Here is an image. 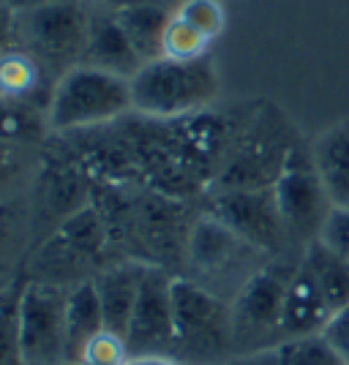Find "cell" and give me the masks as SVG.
Here are the masks:
<instances>
[{
    "label": "cell",
    "mask_w": 349,
    "mask_h": 365,
    "mask_svg": "<svg viewBox=\"0 0 349 365\" xmlns=\"http://www.w3.org/2000/svg\"><path fill=\"white\" fill-rule=\"evenodd\" d=\"M298 139L287 115L262 104L232 139L216 172V188H273Z\"/></svg>",
    "instance_id": "6da1fadb"
},
{
    "label": "cell",
    "mask_w": 349,
    "mask_h": 365,
    "mask_svg": "<svg viewBox=\"0 0 349 365\" xmlns=\"http://www.w3.org/2000/svg\"><path fill=\"white\" fill-rule=\"evenodd\" d=\"M218 93V74L211 55L199 61L156 58L131 76V109L153 120L197 115Z\"/></svg>",
    "instance_id": "7a4b0ae2"
},
{
    "label": "cell",
    "mask_w": 349,
    "mask_h": 365,
    "mask_svg": "<svg viewBox=\"0 0 349 365\" xmlns=\"http://www.w3.org/2000/svg\"><path fill=\"white\" fill-rule=\"evenodd\" d=\"M175 346L172 354L183 365H224L235 349L232 305L191 278H172Z\"/></svg>",
    "instance_id": "3957f363"
},
{
    "label": "cell",
    "mask_w": 349,
    "mask_h": 365,
    "mask_svg": "<svg viewBox=\"0 0 349 365\" xmlns=\"http://www.w3.org/2000/svg\"><path fill=\"white\" fill-rule=\"evenodd\" d=\"M131 109V79L109 74L93 66H74L61 79H55L49 104H46V128L74 131L112 123Z\"/></svg>",
    "instance_id": "277c9868"
},
{
    "label": "cell",
    "mask_w": 349,
    "mask_h": 365,
    "mask_svg": "<svg viewBox=\"0 0 349 365\" xmlns=\"http://www.w3.org/2000/svg\"><path fill=\"white\" fill-rule=\"evenodd\" d=\"M93 11L82 0H55L28 11H16V46L31 52L44 71H58L82 63Z\"/></svg>",
    "instance_id": "5b68a950"
},
{
    "label": "cell",
    "mask_w": 349,
    "mask_h": 365,
    "mask_svg": "<svg viewBox=\"0 0 349 365\" xmlns=\"http://www.w3.org/2000/svg\"><path fill=\"white\" fill-rule=\"evenodd\" d=\"M273 194L289 245H298L305 251L311 243H317L328 224V215L333 213V202L317 172L311 142H305L303 137L295 142L289 153L287 164L273 185Z\"/></svg>",
    "instance_id": "8992f818"
},
{
    "label": "cell",
    "mask_w": 349,
    "mask_h": 365,
    "mask_svg": "<svg viewBox=\"0 0 349 365\" xmlns=\"http://www.w3.org/2000/svg\"><path fill=\"white\" fill-rule=\"evenodd\" d=\"M66 294L69 287L46 281L22 284L16 314L22 365H69Z\"/></svg>",
    "instance_id": "52a82bcc"
},
{
    "label": "cell",
    "mask_w": 349,
    "mask_h": 365,
    "mask_svg": "<svg viewBox=\"0 0 349 365\" xmlns=\"http://www.w3.org/2000/svg\"><path fill=\"white\" fill-rule=\"evenodd\" d=\"M289 275H281L275 267H259L241 284L232 300L235 349L259 354L265 346L275 349L281 344V308Z\"/></svg>",
    "instance_id": "ba28073f"
},
{
    "label": "cell",
    "mask_w": 349,
    "mask_h": 365,
    "mask_svg": "<svg viewBox=\"0 0 349 365\" xmlns=\"http://www.w3.org/2000/svg\"><path fill=\"white\" fill-rule=\"evenodd\" d=\"M208 215L218 218L259 254H281L292 248L273 188H216L208 202Z\"/></svg>",
    "instance_id": "9c48e42d"
},
{
    "label": "cell",
    "mask_w": 349,
    "mask_h": 365,
    "mask_svg": "<svg viewBox=\"0 0 349 365\" xmlns=\"http://www.w3.org/2000/svg\"><path fill=\"white\" fill-rule=\"evenodd\" d=\"M172 278L167 270L148 264L128 330L123 335L131 357H169L175 346Z\"/></svg>",
    "instance_id": "30bf717a"
},
{
    "label": "cell",
    "mask_w": 349,
    "mask_h": 365,
    "mask_svg": "<svg viewBox=\"0 0 349 365\" xmlns=\"http://www.w3.org/2000/svg\"><path fill=\"white\" fill-rule=\"evenodd\" d=\"M248 251H257V248L243 243L232 229H227L218 218L208 213L194 221L186 237V257L191 262V267L199 270V275L224 273L229 267H235Z\"/></svg>",
    "instance_id": "8fae6325"
},
{
    "label": "cell",
    "mask_w": 349,
    "mask_h": 365,
    "mask_svg": "<svg viewBox=\"0 0 349 365\" xmlns=\"http://www.w3.org/2000/svg\"><path fill=\"white\" fill-rule=\"evenodd\" d=\"M82 66H93V68L126 76V79H131L145 66L137 49L128 41V36L123 33L121 22L115 19V11L109 9L93 11L88 44L82 52Z\"/></svg>",
    "instance_id": "7c38bea8"
},
{
    "label": "cell",
    "mask_w": 349,
    "mask_h": 365,
    "mask_svg": "<svg viewBox=\"0 0 349 365\" xmlns=\"http://www.w3.org/2000/svg\"><path fill=\"white\" fill-rule=\"evenodd\" d=\"M145 270H148V264L123 262V264H109L93 275V284H96L98 300H101V311H104V327L109 333L126 335L128 330Z\"/></svg>",
    "instance_id": "4fadbf2b"
},
{
    "label": "cell",
    "mask_w": 349,
    "mask_h": 365,
    "mask_svg": "<svg viewBox=\"0 0 349 365\" xmlns=\"http://www.w3.org/2000/svg\"><path fill=\"white\" fill-rule=\"evenodd\" d=\"M330 317L333 314H330V308L325 303L322 292L317 289L314 278L298 262V267L289 275L284 308H281V341L322 333Z\"/></svg>",
    "instance_id": "5bb4252c"
},
{
    "label": "cell",
    "mask_w": 349,
    "mask_h": 365,
    "mask_svg": "<svg viewBox=\"0 0 349 365\" xmlns=\"http://www.w3.org/2000/svg\"><path fill=\"white\" fill-rule=\"evenodd\" d=\"M311 153L333 207H349V118L311 139Z\"/></svg>",
    "instance_id": "9a60e30c"
},
{
    "label": "cell",
    "mask_w": 349,
    "mask_h": 365,
    "mask_svg": "<svg viewBox=\"0 0 349 365\" xmlns=\"http://www.w3.org/2000/svg\"><path fill=\"white\" fill-rule=\"evenodd\" d=\"M104 311L93 278H85L66 294V341H69V363H79L85 346L98 333H104Z\"/></svg>",
    "instance_id": "2e32d148"
},
{
    "label": "cell",
    "mask_w": 349,
    "mask_h": 365,
    "mask_svg": "<svg viewBox=\"0 0 349 365\" xmlns=\"http://www.w3.org/2000/svg\"><path fill=\"white\" fill-rule=\"evenodd\" d=\"M172 6L169 3H137L115 11V19L121 22L123 33L128 36L131 46L137 49L142 63H151L156 58H164V31L172 16Z\"/></svg>",
    "instance_id": "e0dca14e"
},
{
    "label": "cell",
    "mask_w": 349,
    "mask_h": 365,
    "mask_svg": "<svg viewBox=\"0 0 349 365\" xmlns=\"http://www.w3.org/2000/svg\"><path fill=\"white\" fill-rule=\"evenodd\" d=\"M300 264H303L308 275L314 278L317 289L322 292L325 303L330 308V314L341 311L349 305V262L335 254L330 245L322 240L311 243L300 254Z\"/></svg>",
    "instance_id": "ac0fdd59"
},
{
    "label": "cell",
    "mask_w": 349,
    "mask_h": 365,
    "mask_svg": "<svg viewBox=\"0 0 349 365\" xmlns=\"http://www.w3.org/2000/svg\"><path fill=\"white\" fill-rule=\"evenodd\" d=\"M44 74L46 71L41 68V63L22 46H9L0 52V96L3 98L36 107L33 96L41 93Z\"/></svg>",
    "instance_id": "d6986e66"
},
{
    "label": "cell",
    "mask_w": 349,
    "mask_h": 365,
    "mask_svg": "<svg viewBox=\"0 0 349 365\" xmlns=\"http://www.w3.org/2000/svg\"><path fill=\"white\" fill-rule=\"evenodd\" d=\"M273 365H344L322 333L281 341L273 349Z\"/></svg>",
    "instance_id": "ffe728a7"
},
{
    "label": "cell",
    "mask_w": 349,
    "mask_h": 365,
    "mask_svg": "<svg viewBox=\"0 0 349 365\" xmlns=\"http://www.w3.org/2000/svg\"><path fill=\"white\" fill-rule=\"evenodd\" d=\"M46 128V115L31 104L9 101L0 96V139L14 142H39L41 131Z\"/></svg>",
    "instance_id": "44dd1931"
},
{
    "label": "cell",
    "mask_w": 349,
    "mask_h": 365,
    "mask_svg": "<svg viewBox=\"0 0 349 365\" xmlns=\"http://www.w3.org/2000/svg\"><path fill=\"white\" fill-rule=\"evenodd\" d=\"M211 44L213 41L208 36H202L197 28H191L186 19H181L172 11L167 31H164V58H172V61H199V58H208Z\"/></svg>",
    "instance_id": "7402d4cb"
},
{
    "label": "cell",
    "mask_w": 349,
    "mask_h": 365,
    "mask_svg": "<svg viewBox=\"0 0 349 365\" xmlns=\"http://www.w3.org/2000/svg\"><path fill=\"white\" fill-rule=\"evenodd\" d=\"M19 292H22V284L11 281L9 289L0 294V365H22L19 333H16Z\"/></svg>",
    "instance_id": "603a6c76"
},
{
    "label": "cell",
    "mask_w": 349,
    "mask_h": 365,
    "mask_svg": "<svg viewBox=\"0 0 349 365\" xmlns=\"http://www.w3.org/2000/svg\"><path fill=\"white\" fill-rule=\"evenodd\" d=\"M175 14L186 19L191 28H197L202 36L216 41L227 28V11L221 0H183L175 6Z\"/></svg>",
    "instance_id": "cb8c5ba5"
},
{
    "label": "cell",
    "mask_w": 349,
    "mask_h": 365,
    "mask_svg": "<svg viewBox=\"0 0 349 365\" xmlns=\"http://www.w3.org/2000/svg\"><path fill=\"white\" fill-rule=\"evenodd\" d=\"M128 360H131V354L126 349L123 335H115L109 330L96 335L79 357L82 365H126Z\"/></svg>",
    "instance_id": "d4e9b609"
},
{
    "label": "cell",
    "mask_w": 349,
    "mask_h": 365,
    "mask_svg": "<svg viewBox=\"0 0 349 365\" xmlns=\"http://www.w3.org/2000/svg\"><path fill=\"white\" fill-rule=\"evenodd\" d=\"M325 245H330L335 254L349 262V207H333V213L328 215V224L322 229Z\"/></svg>",
    "instance_id": "484cf974"
},
{
    "label": "cell",
    "mask_w": 349,
    "mask_h": 365,
    "mask_svg": "<svg viewBox=\"0 0 349 365\" xmlns=\"http://www.w3.org/2000/svg\"><path fill=\"white\" fill-rule=\"evenodd\" d=\"M22 169H25V142L0 139V191L14 185Z\"/></svg>",
    "instance_id": "4316f807"
},
{
    "label": "cell",
    "mask_w": 349,
    "mask_h": 365,
    "mask_svg": "<svg viewBox=\"0 0 349 365\" xmlns=\"http://www.w3.org/2000/svg\"><path fill=\"white\" fill-rule=\"evenodd\" d=\"M322 335L328 338V344L335 349V354L341 357V363L349 365V305L335 311L333 317L328 319Z\"/></svg>",
    "instance_id": "83f0119b"
},
{
    "label": "cell",
    "mask_w": 349,
    "mask_h": 365,
    "mask_svg": "<svg viewBox=\"0 0 349 365\" xmlns=\"http://www.w3.org/2000/svg\"><path fill=\"white\" fill-rule=\"evenodd\" d=\"M9 46H16V11L0 0V52Z\"/></svg>",
    "instance_id": "f1b7e54d"
},
{
    "label": "cell",
    "mask_w": 349,
    "mask_h": 365,
    "mask_svg": "<svg viewBox=\"0 0 349 365\" xmlns=\"http://www.w3.org/2000/svg\"><path fill=\"white\" fill-rule=\"evenodd\" d=\"M11 237V215H9V205H0V251L3 245H9Z\"/></svg>",
    "instance_id": "f546056e"
},
{
    "label": "cell",
    "mask_w": 349,
    "mask_h": 365,
    "mask_svg": "<svg viewBox=\"0 0 349 365\" xmlns=\"http://www.w3.org/2000/svg\"><path fill=\"white\" fill-rule=\"evenodd\" d=\"M224 365H273V351H259V354H246L238 363H224Z\"/></svg>",
    "instance_id": "4dcf8cb0"
},
{
    "label": "cell",
    "mask_w": 349,
    "mask_h": 365,
    "mask_svg": "<svg viewBox=\"0 0 349 365\" xmlns=\"http://www.w3.org/2000/svg\"><path fill=\"white\" fill-rule=\"evenodd\" d=\"M101 9H109V11H121V9H128V6H137V3H153V0H96ZM164 3V0H158Z\"/></svg>",
    "instance_id": "1f68e13d"
},
{
    "label": "cell",
    "mask_w": 349,
    "mask_h": 365,
    "mask_svg": "<svg viewBox=\"0 0 349 365\" xmlns=\"http://www.w3.org/2000/svg\"><path fill=\"white\" fill-rule=\"evenodd\" d=\"M126 365H183L175 357H131Z\"/></svg>",
    "instance_id": "d6a6232c"
},
{
    "label": "cell",
    "mask_w": 349,
    "mask_h": 365,
    "mask_svg": "<svg viewBox=\"0 0 349 365\" xmlns=\"http://www.w3.org/2000/svg\"><path fill=\"white\" fill-rule=\"evenodd\" d=\"M14 11H28V9H36V6H44V3H55V0H6Z\"/></svg>",
    "instance_id": "836d02e7"
},
{
    "label": "cell",
    "mask_w": 349,
    "mask_h": 365,
    "mask_svg": "<svg viewBox=\"0 0 349 365\" xmlns=\"http://www.w3.org/2000/svg\"><path fill=\"white\" fill-rule=\"evenodd\" d=\"M9 284H11V281H9L6 275H0V294H3V292L9 289Z\"/></svg>",
    "instance_id": "e575fe53"
},
{
    "label": "cell",
    "mask_w": 349,
    "mask_h": 365,
    "mask_svg": "<svg viewBox=\"0 0 349 365\" xmlns=\"http://www.w3.org/2000/svg\"><path fill=\"white\" fill-rule=\"evenodd\" d=\"M164 3H169V6L175 9V6H178V3H183V0H164Z\"/></svg>",
    "instance_id": "d590c367"
},
{
    "label": "cell",
    "mask_w": 349,
    "mask_h": 365,
    "mask_svg": "<svg viewBox=\"0 0 349 365\" xmlns=\"http://www.w3.org/2000/svg\"><path fill=\"white\" fill-rule=\"evenodd\" d=\"M0 275H3V262H0Z\"/></svg>",
    "instance_id": "8d00e7d4"
}]
</instances>
